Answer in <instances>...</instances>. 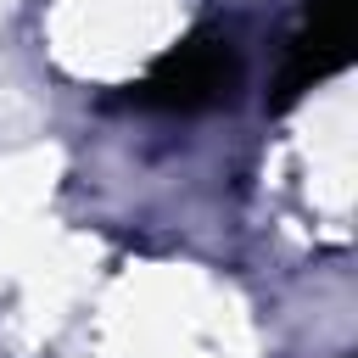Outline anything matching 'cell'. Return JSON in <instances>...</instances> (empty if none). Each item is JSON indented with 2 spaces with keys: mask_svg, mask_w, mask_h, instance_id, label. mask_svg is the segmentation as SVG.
Here are the masks:
<instances>
[{
  "mask_svg": "<svg viewBox=\"0 0 358 358\" xmlns=\"http://www.w3.org/2000/svg\"><path fill=\"white\" fill-rule=\"evenodd\" d=\"M241 84V50L224 28H196L168 56L151 62L140 84H129V101L145 112H207L229 101Z\"/></svg>",
  "mask_w": 358,
  "mask_h": 358,
  "instance_id": "6da1fadb",
  "label": "cell"
},
{
  "mask_svg": "<svg viewBox=\"0 0 358 358\" xmlns=\"http://www.w3.org/2000/svg\"><path fill=\"white\" fill-rule=\"evenodd\" d=\"M352 39H358V0H308V17L285 50V67L274 78L268 106L285 112L296 106L313 84H324L330 73H341L352 62Z\"/></svg>",
  "mask_w": 358,
  "mask_h": 358,
  "instance_id": "7a4b0ae2",
  "label": "cell"
}]
</instances>
